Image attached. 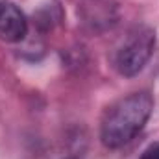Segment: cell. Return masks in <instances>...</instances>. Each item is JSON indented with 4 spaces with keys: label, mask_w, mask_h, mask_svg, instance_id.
<instances>
[{
    "label": "cell",
    "mask_w": 159,
    "mask_h": 159,
    "mask_svg": "<svg viewBox=\"0 0 159 159\" xmlns=\"http://www.w3.org/2000/svg\"><path fill=\"white\" fill-rule=\"evenodd\" d=\"M154 111V98L148 91L131 93L111 104L100 122V139L107 148H120L133 141Z\"/></svg>",
    "instance_id": "cell-1"
},
{
    "label": "cell",
    "mask_w": 159,
    "mask_h": 159,
    "mask_svg": "<svg viewBox=\"0 0 159 159\" xmlns=\"http://www.w3.org/2000/svg\"><path fill=\"white\" fill-rule=\"evenodd\" d=\"M28 32V20L20 7L13 2L0 0V39L6 43H17L24 39Z\"/></svg>",
    "instance_id": "cell-3"
},
{
    "label": "cell",
    "mask_w": 159,
    "mask_h": 159,
    "mask_svg": "<svg viewBox=\"0 0 159 159\" xmlns=\"http://www.w3.org/2000/svg\"><path fill=\"white\" fill-rule=\"evenodd\" d=\"M143 159H159V141L154 143V144H150V146L144 150Z\"/></svg>",
    "instance_id": "cell-4"
},
{
    "label": "cell",
    "mask_w": 159,
    "mask_h": 159,
    "mask_svg": "<svg viewBox=\"0 0 159 159\" xmlns=\"http://www.w3.org/2000/svg\"><path fill=\"white\" fill-rule=\"evenodd\" d=\"M154 48L156 32L150 26H135L115 52V69L126 78L139 74L152 57Z\"/></svg>",
    "instance_id": "cell-2"
}]
</instances>
